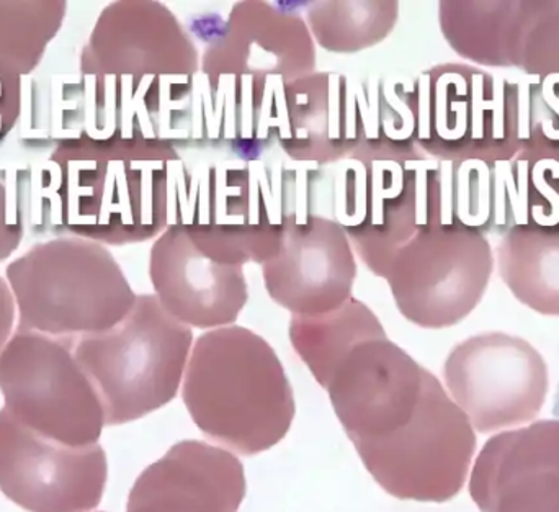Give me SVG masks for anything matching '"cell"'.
Wrapping results in <instances>:
<instances>
[{
    "label": "cell",
    "instance_id": "30",
    "mask_svg": "<svg viewBox=\"0 0 559 512\" xmlns=\"http://www.w3.org/2000/svg\"><path fill=\"white\" fill-rule=\"evenodd\" d=\"M29 213V169L0 170V262L25 239Z\"/></svg>",
    "mask_w": 559,
    "mask_h": 512
},
{
    "label": "cell",
    "instance_id": "18",
    "mask_svg": "<svg viewBox=\"0 0 559 512\" xmlns=\"http://www.w3.org/2000/svg\"><path fill=\"white\" fill-rule=\"evenodd\" d=\"M316 43L306 20L269 2H238L202 55L203 75H265L285 84L312 74Z\"/></svg>",
    "mask_w": 559,
    "mask_h": 512
},
{
    "label": "cell",
    "instance_id": "24",
    "mask_svg": "<svg viewBox=\"0 0 559 512\" xmlns=\"http://www.w3.org/2000/svg\"><path fill=\"white\" fill-rule=\"evenodd\" d=\"M525 2H440L439 25L450 48L485 68L511 69Z\"/></svg>",
    "mask_w": 559,
    "mask_h": 512
},
{
    "label": "cell",
    "instance_id": "5",
    "mask_svg": "<svg viewBox=\"0 0 559 512\" xmlns=\"http://www.w3.org/2000/svg\"><path fill=\"white\" fill-rule=\"evenodd\" d=\"M5 281L16 330L72 343L117 326L138 298L107 246L74 236L33 246L7 265Z\"/></svg>",
    "mask_w": 559,
    "mask_h": 512
},
{
    "label": "cell",
    "instance_id": "1",
    "mask_svg": "<svg viewBox=\"0 0 559 512\" xmlns=\"http://www.w3.org/2000/svg\"><path fill=\"white\" fill-rule=\"evenodd\" d=\"M182 172L170 141L62 138L29 169L28 226L104 246L159 238L173 225Z\"/></svg>",
    "mask_w": 559,
    "mask_h": 512
},
{
    "label": "cell",
    "instance_id": "8",
    "mask_svg": "<svg viewBox=\"0 0 559 512\" xmlns=\"http://www.w3.org/2000/svg\"><path fill=\"white\" fill-rule=\"evenodd\" d=\"M439 160L360 144L335 176V222L377 277L417 229L440 223Z\"/></svg>",
    "mask_w": 559,
    "mask_h": 512
},
{
    "label": "cell",
    "instance_id": "6",
    "mask_svg": "<svg viewBox=\"0 0 559 512\" xmlns=\"http://www.w3.org/2000/svg\"><path fill=\"white\" fill-rule=\"evenodd\" d=\"M417 146L442 163L506 160L532 128V87L465 62H443L414 79Z\"/></svg>",
    "mask_w": 559,
    "mask_h": 512
},
{
    "label": "cell",
    "instance_id": "4",
    "mask_svg": "<svg viewBox=\"0 0 559 512\" xmlns=\"http://www.w3.org/2000/svg\"><path fill=\"white\" fill-rule=\"evenodd\" d=\"M202 55L176 13L154 0L111 2L79 52L82 85L108 100H192Z\"/></svg>",
    "mask_w": 559,
    "mask_h": 512
},
{
    "label": "cell",
    "instance_id": "12",
    "mask_svg": "<svg viewBox=\"0 0 559 512\" xmlns=\"http://www.w3.org/2000/svg\"><path fill=\"white\" fill-rule=\"evenodd\" d=\"M440 219L506 235L515 226L559 223V160L531 143L506 160H440Z\"/></svg>",
    "mask_w": 559,
    "mask_h": 512
},
{
    "label": "cell",
    "instance_id": "23",
    "mask_svg": "<svg viewBox=\"0 0 559 512\" xmlns=\"http://www.w3.org/2000/svg\"><path fill=\"white\" fill-rule=\"evenodd\" d=\"M498 271L522 305L559 317V223L509 229L499 241Z\"/></svg>",
    "mask_w": 559,
    "mask_h": 512
},
{
    "label": "cell",
    "instance_id": "28",
    "mask_svg": "<svg viewBox=\"0 0 559 512\" xmlns=\"http://www.w3.org/2000/svg\"><path fill=\"white\" fill-rule=\"evenodd\" d=\"M365 134L360 144L413 153L417 146V97L414 79L381 78L364 81Z\"/></svg>",
    "mask_w": 559,
    "mask_h": 512
},
{
    "label": "cell",
    "instance_id": "22",
    "mask_svg": "<svg viewBox=\"0 0 559 512\" xmlns=\"http://www.w3.org/2000/svg\"><path fill=\"white\" fill-rule=\"evenodd\" d=\"M246 490L245 465L231 451L192 439L144 468L127 512H239Z\"/></svg>",
    "mask_w": 559,
    "mask_h": 512
},
{
    "label": "cell",
    "instance_id": "15",
    "mask_svg": "<svg viewBox=\"0 0 559 512\" xmlns=\"http://www.w3.org/2000/svg\"><path fill=\"white\" fill-rule=\"evenodd\" d=\"M426 370L386 334L357 344L325 385L348 439L373 441L403 428L416 412Z\"/></svg>",
    "mask_w": 559,
    "mask_h": 512
},
{
    "label": "cell",
    "instance_id": "27",
    "mask_svg": "<svg viewBox=\"0 0 559 512\" xmlns=\"http://www.w3.org/2000/svg\"><path fill=\"white\" fill-rule=\"evenodd\" d=\"M68 2H0V66L25 79L35 74L64 25Z\"/></svg>",
    "mask_w": 559,
    "mask_h": 512
},
{
    "label": "cell",
    "instance_id": "11",
    "mask_svg": "<svg viewBox=\"0 0 559 512\" xmlns=\"http://www.w3.org/2000/svg\"><path fill=\"white\" fill-rule=\"evenodd\" d=\"M495 264L485 233L430 223L397 249L384 278L407 321L424 330H445L481 303Z\"/></svg>",
    "mask_w": 559,
    "mask_h": 512
},
{
    "label": "cell",
    "instance_id": "16",
    "mask_svg": "<svg viewBox=\"0 0 559 512\" xmlns=\"http://www.w3.org/2000/svg\"><path fill=\"white\" fill-rule=\"evenodd\" d=\"M262 277L272 300L292 317H319L352 297L357 261L341 223L306 213L286 223L277 254L262 264Z\"/></svg>",
    "mask_w": 559,
    "mask_h": 512
},
{
    "label": "cell",
    "instance_id": "20",
    "mask_svg": "<svg viewBox=\"0 0 559 512\" xmlns=\"http://www.w3.org/2000/svg\"><path fill=\"white\" fill-rule=\"evenodd\" d=\"M364 134V81L314 71L285 85L278 150L293 163H342L360 146Z\"/></svg>",
    "mask_w": 559,
    "mask_h": 512
},
{
    "label": "cell",
    "instance_id": "26",
    "mask_svg": "<svg viewBox=\"0 0 559 512\" xmlns=\"http://www.w3.org/2000/svg\"><path fill=\"white\" fill-rule=\"evenodd\" d=\"M400 20L394 0H337L314 2L306 12V25L319 48L332 55H357L383 43Z\"/></svg>",
    "mask_w": 559,
    "mask_h": 512
},
{
    "label": "cell",
    "instance_id": "7",
    "mask_svg": "<svg viewBox=\"0 0 559 512\" xmlns=\"http://www.w3.org/2000/svg\"><path fill=\"white\" fill-rule=\"evenodd\" d=\"M193 343L192 328L146 294L117 326L79 337L74 356L100 396L105 422L120 426L176 398Z\"/></svg>",
    "mask_w": 559,
    "mask_h": 512
},
{
    "label": "cell",
    "instance_id": "19",
    "mask_svg": "<svg viewBox=\"0 0 559 512\" xmlns=\"http://www.w3.org/2000/svg\"><path fill=\"white\" fill-rule=\"evenodd\" d=\"M150 277L167 313L199 330L233 326L249 300L241 265L209 258L176 223L151 248Z\"/></svg>",
    "mask_w": 559,
    "mask_h": 512
},
{
    "label": "cell",
    "instance_id": "29",
    "mask_svg": "<svg viewBox=\"0 0 559 512\" xmlns=\"http://www.w3.org/2000/svg\"><path fill=\"white\" fill-rule=\"evenodd\" d=\"M511 69L534 82L545 100L559 104V2H525Z\"/></svg>",
    "mask_w": 559,
    "mask_h": 512
},
{
    "label": "cell",
    "instance_id": "31",
    "mask_svg": "<svg viewBox=\"0 0 559 512\" xmlns=\"http://www.w3.org/2000/svg\"><path fill=\"white\" fill-rule=\"evenodd\" d=\"M23 97L25 79L0 66V146L22 121Z\"/></svg>",
    "mask_w": 559,
    "mask_h": 512
},
{
    "label": "cell",
    "instance_id": "13",
    "mask_svg": "<svg viewBox=\"0 0 559 512\" xmlns=\"http://www.w3.org/2000/svg\"><path fill=\"white\" fill-rule=\"evenodd\" d=\"M443 382L476 432L498 434L537 421L550 372L524 337L483 333L453 347L443 364Z\"/></svg>",
    "mask_w": 559,
    "mask_h": 512
},
{
    "label": "cell",
    "instance_id": "33",
    "mask_svg": "<svg viewBox=\"0 0 559 512\" xmlns=\"http://www.w3.org/2000/svg\"><path fill=\"white\" fill-rule=\"evenodd\" d=\"M16 330V307L9 282L0 277V354Z\"/></svg>",
    "mask_w": 559,
    "mask_h": 512
},
{
    "label": "cell",
    "instance_id": "21",
    "mask_svg": "<svg viewBox=\"0 0 559 512\" xmlns=\"http://www.w3.org/2000/svg\"><path fill=\"white\" fill-rule=\"evenodd\" d=\"M285 82L265 75H203L195 81L190 141L242 160L278 147Z\"/></svg>",
    "mask_w": 559,
    "mask_h": 512
},
{
    "label": "cell",
    "instance_id": "14",
    "mask_svg": "<svg viewBox=\"0 0 559 512\" xmlns=\"http://www.w3.org/2000/svg\"><path fill=\"white\" fill-rule=\"evenodd\" d=\"M100 444L69 448L43 438L0 409V491L28 512H88L107 487Z\"/></svg>",
    "mask_w": 559,
    "mask_h": 512
},
{
    "label": "cell",
    "instance_id": "3",
    "mask_svg": "<svg viewBox=\"0 0 559 512\" xmlns=\"http://www.w3.org/2000/svg\"><path fill=\"white\" fill-rule=\"evenodd\" d=\"M182 400L206 438L248 457L283 441L296 413L292 383L274 347L238 324L197 337Z\"/></svg>",
    "mask_w": 559,
    "mask_h": 512
},
{
    "label": "cell",
    "instance_id": "2",
    "mask_svg": "<svg viewBox=\"0 0 559 512\" xmlns=\"http://www.w3.org/2000/svg\"><path fill=\"white\" fill-rule=\"evenodd\" d=\"M173 225H182L222 264H264L277 254L286 223L312 212L318 167L292 169L242 160L187 141Z\"/></svg>",
    "mask_w": 559,
    "mask_h": 512
},
{
    "label": "cell",
    "instance_id": "32",
    "mask_svg": "<svg viewBox=\"0 0 559 512\" xmlns=\"http://www.w3.org/2000/svg\"><path fill=\"white\" fill-rule=\"evenodd\" d=\"M531 141L547 147L559 160V104L542 98L527 143Z\"/></svg>",
    "mask_w": 559,
    "mask_h": 512
},
{
    "label": "cell",
    "instance_id": "17",
    "mask_svg": "<svg viewBox=\"0 0 559 512\" xmlns=\"http://www.w3.org/2000/svg\"><path fill=\"white\" fill-rule=\"evenodd\" d=\"M468 488L481 512H559V419L489 438L473 462Z\"/></svg>",
    "mask_w": 559,
    "mask_h": 512
},
{
    "label": "cell",
    "instance_id": "10",
    "mask_svg": "<svg viewBox=\"0 0 559 512\" xmlns=\"http://www.w3.org/2000/svg\"><path fill=\"white\" fill-rule=\"evenodd\" d=\"M74 344L15 330L0 354V392L20 425L69 448H88L98 444L107 422Z\"/></svg>",
    "mask_w": 559,
    "mask_h": 512
},
{
    "label": "cell",
    "instance_id": "9",
    "mask_svg": "<svg viewBox=\"0 0 559 512\" xmlns=\"http://www.w3.org/2000/svg\"><path fill=\"white\" fill-rule=\"evenodd\" d=\"M478 432L439 379L426 370L413 418L391 434L355 442L368 474L391 497L447 503L468 481Z\"/></svg>",
    "mask_w": 559,
    "mask_h": 512
},
{
    "label": "cell",
    "instance_id": "25",
    "mask_svg": "<svg viewBox=\"0 0 559 512\" xmlns=\"http://www.w3.org/2000/svg\"><path fill=\"white\" fill-rule=\"evenodd\" d=\"M384 334L386 331L377 314L354 297L331 313L289 320L293 349L322 389L357 344Z\"/></svg>",
    "mask_w": 559,
    "mask_h": 512
}]
</instances>
